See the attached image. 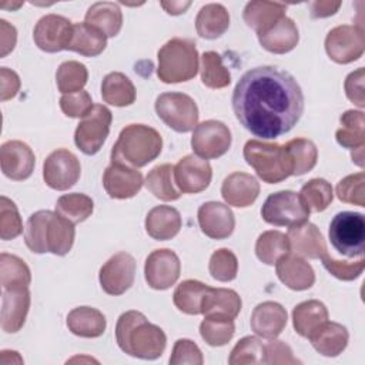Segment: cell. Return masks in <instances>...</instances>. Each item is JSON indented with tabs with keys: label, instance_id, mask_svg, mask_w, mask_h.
Segmentation results:
<instances>
[{
	"label": "cell",
	"instance_id": "cell-1",
	"mask_svg": "<svg viewBox=\"0 0 365 365\" xmlns=\"http://www.w3.org/2000/svg\"><path fill=\"white\" fill-rule=\"evenodd\" d=\"M231 103L241 125L267 140L291 131L304 113V94L297 80L272 66L245 71L235 84Z\"/></svg>",
	"mask_w": 365,
	"mask_h": 365
},
{
	"label": "cell",
	"instance_id": "cell-2",
	"mask_svg": "<svg viewBox=\"0 0 365 365\" xmlns=\"http://www.w3.org/2000/svg\"><path fill=\"white\" fill-rule=\"evenodd\" d=\"M115 341L123 352L148 361L160 358L167 345L164 331L148 322L143 312L134 309L120 315L115 325Z\"/></svg>",
	"mask_w": 365,
	"mask_h": 365
},
{
	"label": "cell",
	"instance_id": "cell-3",
	"mask_svg": "<svg viewBox=\"0 0 365 365\" xmlns=\"http://www.w3.org/2000/svg\"><path fill=\"white\" fill-rule=\"evenodd\" d=\"M163 150L160 133L145 124L125 125L111 148V163L141 168L154 161Z\"/></svg>",
	"mask_w": 365,
	"mask_h": 365
},
{
	"label": "cell",
	"instance_id": "cell-4",
	"mask_svg": "<svg viewBox=\"0 0 365 365\" xmlns=\"http://www.w3.org/2000/svg\"><path fill=\"white\" fill-rule=\"evenodd\" d=\"M157 76L165 84L190 81L198 71V51L191 38L174 37L157 53Z\"/></svg>",
	"mask_w": 365,
	"mask_h": 365
},
{
	"label": "cell",
	"instance_id": "cell-5",
	"mask_svg": "<svg viewBox=\"0 0 365 365\" xmlns=\"http://www.w3.org/2000/svg\"><path fill=\"white\" fill-rule=\"evenodd\" d=\"M244 158L257 175L268 184H277L292 175L284 145L265 143L261 140H248L242 150Z\"/></svg>",
	"mask_w": 365,
	"mask_h": 365
},
{
	"label": "cell",
	"instance_id": "cell-6",
	"mask_svg": "<svg viewBox=\"0 0 365 365\" xmlns=\"http://www.w3.org/2000/svg\"><path fill=\"white\" fill-rule=\"evenodd\" d=\"M332 247L348 258L362 257L365 244V220L361 212H338L328 230Z\"/></svg>",
	"mask_w": 365,
	"mask_h": 365
},
{
	"label": "cell",
	"instance_id": "cell-7",
	"mask_svg": "<svg viewBox=\"0 0 365 365\" xmlns=\"http://www.w3.org/2000/svg\"><path fill=\"white\" fill-rule=\"evenodd\" d=\"M261 217L267 224L275 227H294L308 221L309 208L299 194L282 190L267 197L261 208Z\"/></svg>",
	"mask_w": 365,
	"mask_h": 365
},
{
	"label": "cell",
	"instance_id": "cell-8",
	"mask_svg": "<svg viewBox=\"0 0 365 365\" xmlns=\"http://www.w3.org/2000/svg\"><path fill=\"white\" fill-rule=\"evenodd\" d=\"M157 115L177 133H188L198 124V107L195 101L184 93H163L154 104Z\"/></svg>",
	"mask_w": 365,
	"mask_h": 365
},
{
	"label": "cell",
	"instance_id": "cell-9",
	"mask_svg": "<svg viewBox=\"0 0 365 365\" xmlns=\"http://www.w3.org/2000/svg\"><path fill=\"white\" fill-rule=\"evenodd\" d=\"M111 121V111L103 104H94L91 111L83 117L76 128L74 143L77 148L87 155L98 153L108 137Z\"/></svg>",
	"mask_w": 365,
	"mask_h": 365
},
{
	"label": "cell",
	"instance_id": "cell-10",
	"mask_svg": "<svg viewBox=\"0 0 365 365\" xmlns=\"http://www.w3.org/2000/svg\"><path fill=\"white\" fill-rule=\"evenodd\" d=\"M364 30L358 26H336L325 37V51L338 64H348L358 60L364 54Z\"/></svg>",
	"mask_w": 365,
	"mask_h": 365
},
{
	"label": "cell",
	"instance_id": "cell-11",
	"mask_svg": "<svg viewBox=\"0 0 365 365\" xmlns=\"http://www.w3.org/2000/svg\"><path fill=\"white\" fill-rule=\"evenodd\" d=\"M231 131L228 125L218 120H207L192 131L191 147L195 155L204 160H212L224 155L231 147Z\"/></svg>",
	"mask_w": 365,
	"mask_h": 365
},
{
	"label": "cell",
	"instance_id": "cell-12",
	"mask_svg": "<svg viewBox=\"0 0 365 365\" xmlns=\"http://www.w3.org/2000/svg\"><path fill=\"white\" fill-rule=\"evenodd\" d=\"M81 165L78 158L66 148L53 151L43 164L44 182L57 191L71 188L80 178Z\"/></svg>",
	"mask_w": 365,
	"mask_h": 365
},
{
	"label": "cell",
	"instance_id": "cell-13",
	"mask_svg": "<svg viewBox=\"0 0 365 365\" xmlns=\"http://www.w3.org/2000/svg\"><path fill=\"white\" fill-rule=\"evenodd\" d=\"M135 278V259L128 252H117L100 268L98 281L108 295H121L131 288Z\"/></svg>",
	"mask_w": 365,
	"mask_h": 365
},
{
	"label": "cell",
	"instance_id": "cell-14",
	"mask_svg": "<svg viewBox=\"0 0 365 365\" xmlns=\"http://www.w3.org/2000/svg\"><path fill=\"white\" fill-rule=\"evenodd\" d=\"M181 262L178 255L168 250L160 248L154 250L147 258L144 264V277L147 284L153 289H168L173 287L180 278Z\"/></svg>",
	"mask_w": 365,
	"mask_h": 365
},
{
	"label": "cell",
	"instance_id": "cell-15",
	"mask_svg": "<svg viewBox=\"0 0 365 365\" xmlns=\"http://www.w3.org/2000/svg\"><path fill=\"white\" fill-rule=\"evenodd\" d=\"M73 31V23L60 14L43 16L33 30L36 46L46 53H58L67 50Z\"/></svg>",
	"mask_w": 365,
	"mask_h": 365
},
{
	"label": "cell",
	"instance_id": "cell-16",
	"mask_svg": "<svg viewBox=\"0 0 365 365\" xmlns=\"http://www.w3.org/2000/svg\"><path fill=\"white\" fill-rule=\"evenodd\" d=\"M212 178L210 163L198 155L188 154L174 165V182L181 192L197 194L204 191Z\"/></svg>",
	"mask_w": 365,
	"mask_h": 365
},
{
	"label": "cell",
	"instance_id": "cell-17",
	"mask_svg": "<svg viewBox=\"0 0 365 365\" xmlns=\"http://www.w3.org/2000/svg\"><path fill=\"white\" fill-rule=\"evenodd\" d=\"M74 224L57 212L47 211L41 227V245L44 252L54 255H66L74 244Z\"/></svg>",
	"mask_w": 365,
	"mask_h": 365
},
{
	"label": "cell",
	"instance_id": "cell-18",
	"mask_svg": "<svg viewBox=\"0 0 365 365\" xmlns=\"http://www.w3.org/2000/svg\"><path fill=\"white\" fill-rule=\"evenodd\" d=\"M0 163L3 174L14 181L27 180L36 165L33 150L20 140L6 141L0 148Z\"/></svg>",
	"mask_w": 365,
	"mask_h": 365
},
{
	"label": "cell",
	"instance_id": "cell-19",
	"mask_svg": "<svg viewBox=\"0 0 365 365\" xmlns=\"http://www.w3.org/2000/svg\"><path fill=\"white\" fill-rule=\"evenodd\" d=\"M143 184V174L124 164L111 163L103 174V187L111 198H131L140 192Z\"/></svg>",
	"mask_w": 365,
	"mask_h": 365
},
{
	"label": "cell",
	"instance_id": "cell-20",
	"mask_svg": "<svg viewBox=\"0 0 365 365\" xmlns=\"http://www.w3.org/2000/svg\"><path fill=\"white\" fill-rule=\"evenodd\" d=\"M201 231L212 240L228 238L235 228V218L231 208L218 201L204 202L197 212Z\"/></svg>",
	"mask_w": 365,
	"mask_h": 365
},
{
	"label": "cell",
	"instance_id": "cell-21",
	"mask_svg": "<svg viewBox=\"0 0 365 365\" xmlns=\"http://www.w3.org/2000/svg\"><path fill=\"white\" fill-rule=\"evenodd\" d=\"M29 288H6L1 291V329L7 334L19 332L30 309Z\"/></svg>",
	"mask_w": 365,
	"mask_h": 365
},
{
	"label": "cell",
	"instance_id": "cell-22",
	"mask_svg": "<svg viewBox=\"0 0 365 365\" xmlns=\"http://www.w3.org/2000/svg\"><path fill=\"white\" fill-rule=\"evenodd\" d=\"M287 321L288 314L281 304L274 301H264L254 308L250 325L255 335L265 339H274L284 331Z\"/></svg>",
	"mask_w": 365,
	"mask_h": 365
},
{
	"label": "cell",
	"instance_id": "cell-23",
	"mask_svg": "<svg viewBox=\"0 0 365 365\" xmlns=\"http://www.w3.org/2000/svg\"><path fill=\"white\" fill-rule=\"evenodd\" d=\"M287 237L289 241V250L299 257L318 259L328 252L322 232L312 222L307 221L289 227Z\"/></svg>",
	"mask_w": 365,
	"mask_h": 365
},
{
	"label": "cell",
	"instance_id": "cell-24",
	"mask_svg": "<svg viewBox=\"0 0 365 365\" xmlns=\"http://www.w3.org/2000/svg\"><path fill=\"white\" fill-rule=\"evenodd\" d=\"M279 281L294 291H304L314 285L315 272L309 262L297 254H285L275 264Z\"/></svg>",
	"mask_w": 365,
	"mask_h": 365
},
{
	"label": "cell",
	"instance_id": "cell-25",
	"mask_svg": "<svg viewBox=\"0 0 365 365\" xmlns=\"http://www.w3.org/2000/svg\"><path fill=\"white\" fill-rule=\"evenodd\" d=\"M259 194V182L251 174L235 171L225 177L221 185V195L228 205L250 207Z\"/></svg>",
	"mask_w": 365,
	"mask_h": 365
},
{
	"label": "cell",
	"instance_id": "cell-26",
	"mask_svg": "<svg viewBox=\"0 0 365 365\" xmlns=\"http://www.w3.org/2000/svg\"><path fill=\"white\" fill-rule=\"evenodd\" d=\"M258 41L269 53L285 54L294 50L299 41L298 27L289 17H282L271 29L258 36Z\"/></svg>",
	"mask_w": 365,
	"mask_h": 365
},
{
	"label": "cell",
	"instance_id": "cell-27",
	"mask_svg": "<svg viewBox=\"0 0 365 365\" xmlns=\"http://www.w3.org/2000/svg\"><path fill=\"white\" fill-rule=\"evenodd\" d=\"M182 225L181 215L171 205H157L151 208L145 217V231L155 241H167L174 238Z\"/></svg>",
	"mask_w": 365,
	"mask_h": 365
},
{
	"label": "cell",
	"instance_id": "cell-28",
	"mask_svg": "<svg viewBox=\"0 0 365 365\" xmlns=\"http://www.w3.org/2000/svg\"><path fill=\"white\" fill-rule=\"evenodd\" d=\"M241 297L230 288H208L201 301L204 317L235 319L241 311Z\"/></svg>",
	"mask_w": 365,
	"mask_h": 365
},
{
	"label": "cell",
	"instance_id": "cell-29",
	"mask_svg": "<svg viewBox=\"0 0 365 365\" xmlns=\"http://www.w3.org/2000/svg\"><path fill=\"white\" fill-rule=\"evenodd\" d=\"M314 349L324 356H338L348 345V329L338 322L325 321L308 338Z\"/></svg>",
	"mask_w": 365,
	"mask_h": 365
},
{
	"label": "cell",
	"instance_id": "cell-30",
	"mask_svg": "<svg viewBox=\"0 0 365 365\" xmlns=\"http://www.w3.org/2000/svg\"><path fill=\"white\" fill-rule=\"evenodd\" d=\"M287 4L274 1H250L245 4L242 19L257 36L271 29L278 20L285 17Z\"/></svg>",
	"mask_w": 365,
	"mask_h": 365
},
{
	"label": "cell",
	"instance_id": "cell-31",
	"mask_svg": "<svg viewBox=\"0 0 365 365\" xmlns=\"http://www.w3.org/2000/svg\"><path fill=\"white\" fill-rule=\"evenodd\" d=\"M107 327L103 312L93 307H77L67 315V328L81 338H98Z\"/></svg>",
	"mask_w": 365,
	"mask_h": 365
},
{
	"label": "cell",
	"instance_id": "cell-32",
	"mask_svg": "<svg viewBox=\"0 0 365 365\" xmlns=\"http://www.w3.org/2000/svg\"><path fill=\"white\" fill-rule=\"evenodd\" d=\"M84 23L98 29L106 37H114L123 27V13L114 1H97L88 7Z\"/></svg>",
	"mask_w": 365,
	"mask_h": 365
},
{
	"label": "cell",
	"instance_id": "cell-33",
	"mask_svg": "<svg viewBox=\"0 0 365 365\" xmlns=\"http://www.w3.org/2000/svg\"><path fill=\"white\" fill-rule=\"evenodd\" d=\"M230 27V14L220 3H208L202 6L195 17L197 34L207 40L221 37Z\"/></svg>",
	"mask_w": 365,
	"mask_h": 365
},
{
	"label": "cell",
	"instance_id": "cell-34",
	"mask_svg": "<svg viewBox=\"0 0 365 365\" xmlns=\"http://www.w3.org/2000/svg\"><path fill=\"white\" fill-rule=\"evenodd\" d=\"M107 37L98 29L87 23H74L67 50L86 57H96L104 51Z\"/></svg>",
	"mask_w": 365,
	"mask_h": 365
},
{
	"label": "cell",
	"instance_id": "cell-35",
	"mask_svg": "<svg viewBox=\"0 0 365 365\" xmlns=\"http://www.w3.org/2000/svg\"><path fill=\"white\" fill-rule=\"evenodd\" d=\"M328 309L318 299H308L298 304L292 311V325L298 335L309 338V335L325 321H328Z\"/></svg>",
	"mask_w": 365,
	"mask_h": 365
},
{
	"label": "cell",
	"instance_id": "cell-36",
	"mask_svg": "<svg viewBox=\"0 0 365 365\" xmlns=\"http://www.w3.org/2000/svg\"><path fill=\"white\" fill-rule=\"evenodd\" d=\"M101 97L110 106L127 107L135 101V87L125 74L113 71L103 78Z\"/></svg>",
	"mask_w": 365,
	"mask_h": 365
},
{
	"label": "cell",
	"instance_id": "cell-37",
	"mask_svg": "<svg viewBox=\"0 0 365 365\" xmlns=\"http://www.w3.org/2000/svg\"><path fill=\"white\" fill-rule=\"evenodd\" d=\"M284 150L291 167L292 175H304L311 171L318 160V150L314 141L308 138H294L284 144Z\"/></svg>",
	"mask_w": 365,
	"mask_h": 365
},
{
	"label": "cell",
	"instance_id": "cell-38",
	"mask_svg": "<svg viewBox=\"0 0 365 365\" xmlns=\"http://www.w3.org/2000/svg\"><path fill=\"white\" fill-rule=\"evenodd\" d=\"M341 128L336 130L335 138L339 145L349 150H358L365 144V117L359 110H346L341 117Z\"/></svg>",
	"mask_w": 365,
	"mask_h": 365
},
{
	"label": "cell",
	"instance_id": "cell-39",
	"mask_svg": "<svg viewBox=\"0 0 365 365\" xmlns=\"http://www.w3.org/2000/svg\"><path fill=\"white\" fill-rule=\"evenodd\" d=\"M174 167L171 164H160L154 167L145 177L147 190L161 201H175L181 197V191L174 185Z\"/></svg>",
	"mask_w": 365,
	"mask_h": 365
},
{
	"label": "cell",
	"instance_id": "cell-40",
	"mask_svg": "<svg viewBox=\"0 0 365 365\" xmlns=\"http://www.w3.org/2000/svg\"><path fill=\"white\" fill-rule=\"evenodd\" d=\"M31 282V272L29 265L17 255L0 254V284L6 288H29Z\"/></svg>",
	"mask_w": 365,
	"mask_h": 365
},
{
	"label": "cell",
	"instance_id": "cell-41",
	"mask_svg": "<svg viewBox=\"0 0 365 365\" xmlns=\"http://www.w3.org/2000/svg\"><path fill=\"white\" fill-rule=\"evenodd\" d=\"M289 251L288 237L277 230L262 232L255 242V255L267 265L277 264V261Z\"/></svg>",
	"mask_w": 365,
	"mask_h": 365
},
{
	"label": "cell",
	"instance_id": "cell-42",
	"mask_svg": "<svg viewBox=\"0 0 365 365\" xmlns=\"http://www.w3.org/2000/svg\"><path fill=\"white\" fill-rule=\"evenodd\" d=\"M210 287L197 279H185L177 285L173 302L184 314L198 315L201 314V301Z\"/></svg>",
	"mask_w": 365,
	"mask_h": 365
},
{
	"label": "cell",
	"instance_id": "cell-43",
	"mask_svg": "<svg viewBox=\"0 0 365 365\" xmlns=\"http://www.w3.org/2000/svg\"><path fill=\"white\" fill-rule=\"evenodd\" d=\"M93 200L81 192L64 194L56 202V212L73 224L86 221L93 214Z\"/></svg>",
	"mask_w": 365,
	"mask_h": 365
},
{
	"label": "cell",
	"instance_id": "cell-44",
	"mask_svg": "<svg viewBox=\"0 0 365 365\" xmlns=\"http://www.w3.org/2000/svg\"><path fill=\"white\" fill-rule=\"evenodd\" d=\"M201 81L208 88H224L231 83V74L215 51H205L201 56Z\"/></svg>",
	"mask_w": 365,
	"mask_h": 365
},
{
	"label": "cell",
	"instance_id": "cell-45",
	"mask_svg": "<svg viewBox=\"0 0 365 365\" xmlns=\"http://www.w3.org/2000/svg\"><path fill=\"white\" fill-rule=\"evenodd\" d=\"M88 80L87 67L76 60L64 61L58 66L56 73L57 88L61 94H71L81 91Z\"/></svg>",
	"mask_w": 365,
	"mask_h": 365
},
{
	"label": "cell",
	"instance_id": "cell-46",
	"mask_svg": "<svg viewBox=\"0 0 365 365\" xmlns=\"http://www.w3.org/2000/svg\"><path fill=\"white\" fill-rule=\"evenodd\" d=\"M299 195L309 211L314 212L325 211L334 200L332 185L324 178H312L307 181L302 185Z\"/></svg>",
	"mask_w": 365,
	"mask_h": 365
},
{
	"label": "cell",
	"instance_id": "cell-47",
	"mask_svg": "<svg viewBox=\"0 0 365 365\" xmlns=\"http://www.w3.org/2000/svg\"><path fill=\"white\" fill-rule=\"evenodd\" d=\"M235 332L234 319L204 317L200 324V335L210 346H222L231 341Z\"/></svg>",
	"mask_w": 365,
	"mask_h": 365
},
{
	"label": "cell",
	"instance_id": "cell-48",
	"mask_svg": "<svg viewBox=\"0 0 365 365\" xmlns=\"http://www.w3.org/2000/svg\"><path fill=\"white\" fill-rule=\"evenodd\" d=\"M265 348L255 336H244L232 348L228 364L230 365H255L264 364Z\"/></svg>",
	"mask_w": 365,
	"mask_h": 365
},
{
	"label": "cell",
	"instance_id": "cell-49",
	"mask_svg": "<svg viewBox=\"0 0 365 365\" xmlns=\"http://www.w3.org/2000/svg\"><path fill=\"white\" fill-rule=\"evenodd\" d=\"M208 271L214 279L220 282H230L237 277L238 259L231 250L220 248L212 252L208 262Z\"/></svg>",
	"mask_w": 365,
	"mask_h": 365
},
{
	"label": "cell",
	"instance_id": "cell-50",
	"mask_svg": "<svg viewBox=\"0 0 365 365\" xmlns=\"http://www.w3.org/2000/svg\"><path fill=\"white\" fill-rule=\"evenodd\" d=\"M23 232V221L17 205L6 195L0 197V238L14 240Z\"/></svg>",
	"mask_w": 365,
	"mask_h": 365
},
{
	"label": "cell",
	"instance_id": "cell-51",
	"mask_svg": "<svg viewBox=\"0 0 365 365\" xmlns=\"http://www.w3.org/2000/svg\"><path fill=\"white\" fill-rule=\"evenodd\" d=\"M364 182H365L364 173L346 175L336 184V197L342 202L354 204L358 207H365Z\"/></svg>",
	"mask_w": 365,
	"mask_h": 365
},
{
	"label": "cell",
	"instance_id": "cell-52",
	"mask_svg": "<svg viewBox=\"0 0 365 365\" xmlns=\"http://www.w3.org/2000/svg\"><path fill=\"white\" fill-rule=\"evenodd\" d=\"M325 269L341 281H354L356 279L365 267L364 257H359L358 261H339L331 257L328 252L321 258Z\"/></svg>",
	"mask_w": 365,
	"mask_h": 365
},
{
	"label": "cell",
	"instance_id": "cell-53",
	"mask_svg": "<svg viewBox=\"0 0 365 365\" xmlns=\"http://www.w3.org/2000/svg\"><path fill=\"white\" fill-rule=\"evenodd\" d=\"M93 107L94 104H93L91 96L86 90L71 93V94H63L60 98L61 111L71 118L86 117Z\"/></svg>",
	"mask_w": 365,
	"mask_h": 365
},
{
	"label": "cell",
	"instance_id": "cell-54",
	"mask_svg": "<svg viewBox=\"0 0 365 365\" xmlns=\"http://www.w3.org/2000/svg\"><path fill=\"white\" fill-rule=\"evenodd\" d=\"M202 362H204L202 352L194 341L187 338H181L175 341L171 356H170L171 365H181V364L202 365Z\"/></svg>",
	"mask_w": 365,
	"mask_h": 365
},
{
	"label": "cell",
	"instance_id": "cell-55",
	"mask_svg": "<svg viewBox=\"0 0 365 365\" xmlns=\"http://www.w3.org/2000/svg\"><path fill=\"white\" fill-rule=\"evenodd\" d=\"M364 80H365V70L362 67H359L358 70L349 73L344 83V88H345V94H346L348 100L352 101L359 108L365 107Z\"/></svg>",
	"mask_w": 365,
	"mask_h": 365
},
{
	"label": "cell",
	"instance_id": "cell-56",
	"mask_svg": "<svg viewBox=\"0 0 365 365\" xmlns=\"http://www.w3.org/2000/svg\"><path fill=\"white\" fill-rule=\"evenodd\" d=\"M265 348V359L264 364H299V361L294 356L292 349L284 341L271 339L264 345Z\"/></svg>",
	"mask_w": 365,
	"mask_h": 365
},
{
	"label": "cell",
	"instance_id": "cell-57",
	"mask_svg": "<svg viewBox=\"0 0 365 365\" xmlns=\"http://www.w3.org/2000/svg\"><path fill=\"white\" fill-rule=\"evenodd\" d=\"M20 77L17 76L16 71L1 67L0 68V100L7 101L13 97L17 96L20 90Z\"/></svg>",
	"mask_w": 365,
	"mask_h": 365
},
{
	"label": "cell",
	"instance_id": "cell-58",
	"mask_svg": "<svg viewBox=\"0 0 365 365\" xmlns=\"http://www.w3.org/2000/svg\"><path fill=\"white\" fill-rule=\"evenodd\" d=\"M17 41V31L13 24L6 20H0V43H1V57H6L10 51H13Z\"/></svg>",
	"mask_w": 365,
	"mask_h": 365
},
{
	"label": "cell",
	"instance_id": "cell-59",
	"mask_svg": "<svg viewBox=\"0 0 365 365\" xmlns=\"http://www.w3.org/2000/svg\"><path fill=\"white\" fill-rule=\"evenodd\" d=\"M341 1H314L311 3V16L314 19L329 17L338 11Z\"/></svg>",
	"mask_w": 365,
	"mask_h": 365
},
{
	"label": "cell",
	"instance_id": "cell-60",
	"mask_svg": "<svg viewBox=\"0 0 365 365\" xmlns=\"http://www.w3.org/2000/svg\"><path fill=\"white\" fill-rule=\"evenodd\" d=\"M163 9L173 16L185 13V10L191 6V1H161Z\"/></svg>",
	"mask_w": 365,
	"mask_h": 365
}]
</instances>
